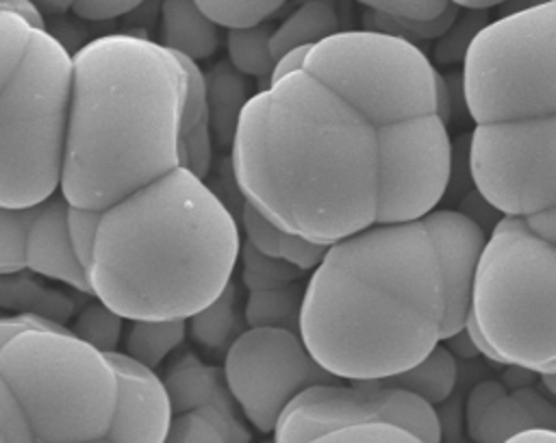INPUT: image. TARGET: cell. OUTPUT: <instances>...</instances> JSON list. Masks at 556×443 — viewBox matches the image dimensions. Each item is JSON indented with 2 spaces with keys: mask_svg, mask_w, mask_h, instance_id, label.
I'll return each instance as SVG.
<instances>
[{
  "mask_svg": "<svg viewBox=\"0 0 556 443\" xmlns=\"http://www.w3.org/2000/svg\"><path fill=\"white\" fill-rule=\"evenodd\" d=\"M452 98L410 41L337 30L245 102L235 182L261 215L330 245L437 208L450 180Z\"/></svg>",
  "mask_w": 556,
  "mask_h": 443,
  "instance_id": "cell-1",
  "label": "cell"
},
{
  "mask_svg": "<svg viewBox=\"0 0 556 443\" xmlns=\"http://www.w3.org/2000/svg\"><path fill=\"white\" fill-rule=\"evenodd\" d=\"M484 230L432 208L326 245L304 284L300 337L339 380H380L463 330Z\"/></svg>",
  "mask_w": 556,
  "mask_h": 443,
  "instance_id": "cell-2",
  "label": "cell"
},
{
  "mask_svg": "<svg viewBox=\"0 0 556 443\" xmlns=\"http://www.w3.org/2000/svg\"><path fill=\"white\" fill-rule=\"evenodd\" d=\"M239 228L185 165L93 211L89 293L122 319H187L232 278Z\"/></svg>",
  "mask_w": 556,
  "mask_h": 443,
  "instance_id": "cell-3",
  "label": "cell"
},
{
  "mask_svg": "<svg viewBox=\"0 0 556 443\" xmlns=\"http://www.w3.org/2000/svg\"><path fill=\"white\" fill-rule=\"evenodd\" d=\"M185 69L178 54L139 35H102L72 54L59 193L102 211L180 165Z\"/></svg>",
  "mask_w": 556,
  "mask_h": 443,
  "instance_id": "cell-4",
  "label": "cell"
},
{
  "mask_svg": "<svg viewBox=\"0 0 556 443\" xmlns=\"http://www.w3.org/2000/svg\"><path fill=\"white\" fill-rule=\"evenodd\" d=\"M469 172L502 215L556 206V2L476 30L463 54Z\"/></svg>",
  "mask_w": 556,
  "mask_h": 443,
  "instance_id": "cell-5",
  "label": "cell"
},
{
  "mask_svg": "<svg viewBox=\"0 0 556 443\" xmlns=\"http://www.w3.org/2000/svg\"><path fill=\"white\" fill-rule=\"evenodd\" d=\"M463 330L493 363L556 374V206L502 215L484 235Z\"/></svg>",
  "mask_w": 556,
  "mask_h": 443,
  "instance_id": "cell-6",
  "label": "cell"
},
{
  "mask_svg": "<svg viewBox=\"0 0 556 443\" xmlns=\"http://www.w3.org/2000/svg\"><path fill=\"white\" fill-rule=\"evenodd\" d=\"M0 376L43 443L109 439L115 369L70 328H30L9 339L0 350Z\"/></svg>",
  "mask_w": 556,
  "mask_h": 443,
  "instance_id": "cell-7",
  "label": "cell"
},
{
  "mask_svg": "<svg viewBox=\"0 0 556 443\" xmlns=\"http://www.w3.org/2000/svg\"><path fill=\"white\" fill-rule=\"evenodd\" d=\"M72 87V54L35 28L0 91V204L35 206L59 191Z\"/></svg>",
  "mask_w": 556,
  "mask_h": 443,
  "instance_id": "cell-8",
  "label": "cell"
},
{
  "mask_svg": "<svg viewBox=\"0 0 556 443\" xmlns=\"http://www.w3.org/2000/svg\"><path fill=\"white\" fill-rule=\"evenodd\" d=\"M224 376L243 417L271 432L285 406L306 387L334 382L306 350L300 332L245 328L224 354Z\"/></svg>",
  "mask_w": 556,
  "mask_h": 443,
  "instance_id": "cell-9",
  "label": "cell"
},
{
  "mask_svg": "<svg viewBox=\"0 0 556 443\" xmlns=\"http://www.w3.org/2000/svg\"><path fill=\"white\" fill-rule=\"evenodd\" d=\"M387 421L397 423L426 443H441V423L434 406L410 391L382 380L321 382L300 391L274 426V443H304L324 432Z\"/></svg>",
  "mask_w": 556,
  "mask_h": 443,
  "instance_id": "cell-10",
  "label": "cell"
},
{
  "mask_svg": "<svg viewBox=\"0 0 556 443\" xmlns=\"http://www.w3.org/2000/svg\"><path fill=\"white\" fill-rule=\"evenodd\" d=\"M465 423L473 443H504L526 430H554L556 406L532 387L510 389L500 380H482L469 391Z\"/></svg>",
  "mask_w": 556,
  "mask_h": 443,
  "instance_id": "cell-11",
  "label": "cell"
},
{
  "mask_svg": "<svg viewBox=\"0 0 556 443\" xmlns=\"http://www.w3.org/2000/svg\"><path fill=\"white\" fill-rule=\"evenodd\" d=\"M117 378V406L109 430L113 443H161L169 426V400L154 369L124 352H106Z\"/></svg>",
  "mask_w": 556,
  "mask_h": 443,
  "instance_id": "cell-12",
  "label": "cell"
},
{
  "mask_svg": "<svg viewBox=\"0 0 556 443\" xmlns=\"http://www.w3.org/2000/svg\"><path fill=\"white\" fill-rule=\"evenodd\" d=\"M67 208L70 204L59 191L35 206L26 235V269L89 293L85 269L70 239Z\"/></svg>",
  "mask_w": 556,
  "mask_h": 443,
  "instance_id": "cell-13",
  "label": "cell"
},
{
  "mask_svg": "<svg viewBox=\"0 0 556 443\" xmlns=\"http://www.w3.org/2000/svg\"><path fill=\"white\" fill-rule=\"evenodd\" d=\"M161 382L165 387L172 413L187 408H213L230 421H245L228 389L224 369L206 365L193 352H182L176 356L165 369Z\"/></svg>",
  "mask_w": 556,
  "mask_h": 443,
  "instance_id": "cell-14",
  "label": "cell"
},
{
  "mask_svg": "<svg viewBox=\"0 0 556 443\" xmlns=\"http://www.w3.org/2000/svg\"><path fill=\"white\" fill-rule=\"evenodd\" d=\"M178 54V52H176ZM185 69V93L178 124V154L180 165L195 176L206 178L211 169L213 143L208 130V106L204 93V72L189 56L178 54Z\"/></svg>",
  "mask_w": 556,
  "mask_h": 443,
  "instance_id": "cell-15",
  "label": "cell"
},
{
  "mask_svg": "<svg viewBox=\"0 0 556 443\" xmlns=\"http://www.w3.org/2000/svg\"><path fill=\"white\" fill-rule=\"evenodd\" d=\"M0 311L39 317L67 328L76 313V302L70 293L50 284L48 278L24 267L0 274Z\"/></svg>",
  "mask_w": 556,
  "mask_h": 443,
  "instance_id": "cell-16",
  "label": "cell"
},
{
  "mask_svg": "<svg viewBox=\"0 0 556 443\" xmlns=\"http://www.w3.org/2000/svg\"><path fill=\"white\" fill-rule=\"evenodd\" d=\"M204 93L211 143L217 148H230L239 115L254 93L252 83L228 61H219L204 74Z\"/></svg>",
  "mask_w": 556,
  "mask_h": 443,
  "instance_id": "cell-17",
  "label": "cell"
},
{
  "mask_svg": "<svg viewBox=\"0 0 556 443\" xmlns=\"http://www.w3.org/2000/svg\"><path fill=\"white\" fill-rule=\"evenodd\" d=\"M187 334L213 356L226 354L232 341L248 328L239 284L230 278L228 284L200 311L185 319Z\"/></svg>",
  "mask_w": 556,
  "mask_h": 443,
  "instance_id": "cell-18",
  "label": "cell"
},
{
  "mask_svg": "<svg viewBox=\"0 0 556 443\" xmlns=\"http://www.w3.org/2000/svg\"><path fill=\"white\" fill-rule=\"evenodd\" d=\"M217 43V26L195 7L193 0H163L161 46L198 63L213 56Z\"/></svg>",
  "mask_w": 556,
  "mask_h": 443,
  "instance_id": "cell-19",
  "label": "cell"
},
{
  "mask_svg": "<svg viewBox=\"0 0 556 443\" xmlns=\"http://www.w3.org/2000/svg\"><path fill=\"white\" fill-rule=\"evenodd\" d=\"M241 221H243V235L248 243H252L256 250H261L267 256L280 258L300 267L302 271H313L326 252V245L313 243L300 235H293L276 226L245 200L241 208Z\"/></svg>",
  "mask_w": 556,
  "mask_h": 443,
  "instance_id": "cell-20",
  "label": "cell"
},
{
  "mask_svg": "<svg viewBox=\"0 0 556 443\" xmlns=\"http://www.w3.org/2000/svg\"><path fill=\"white\" fill-rule=\"evenodd\" d=\"M458 369L454 354L445 345H434L421 360L413 367L393 374L389 378H380L384 384L404 389L428 402L430 406L445 402L456 387Z\"/></svg>",
  "mask_w": 556,
  "mask_h": 443,
  "instance_id": "cell-21",
  "label": "cell"
},
{
  "mask_svg": "<svg viewBox=\"0 0 556 443\" xmlns=\"http://www.w3.org/2000/svg\"><path fill=\"white\" fill-rule=\"evenodd\" d=\"M339 30L337 11L324 0H308L285 17L269 37L271 56L278 59L291 48L311 46Z\"/></svg>",
  "mask_w": 556,
  "mask_h": 443,
  "instance_id": "cell-22",
  "label": "cell"
},
{
  "mask_svg": "<svg viewBox=\"0 0 556 443\" xmlns=\"http://www.w3.org/2000/svg\"><path fill=\"white\" fill-rule=\"evenodd\" d=\"M245 421L226 419L213 408H187L172 413L161 443H250Z\"/></svg>",
  "mask_w": 556,
  "mask_h": 443,
  "instance_id": "cell-23",
  "label": "cell"
},
{
  "mask_svg": "<svg viewBox=\"0 0 556 443\" xmlns=\"http://www.w3.org/2000/svg\"><path fill=\"white\" fill-rule=\"evenodd\" d=\"M187 337L185 319H135L130 321L124 354L156 369Z\"/></svg>",
  "mask_w": 556,
  "mask_h": 443,
  "instance_id": "cell-24",
  "label": "cell"
},
{
  "mask_svg": "<svg viewBox=\"0 0 556 443\" xmlns=\"http://www.w3.org/2000/svg\"><path fill=\"white\" fill-rule=\"evenodd\" d=\"M302 293L304 287L300 282L248 291L243 302V317L248 328H287L300 332Z\"/></svg>",
  "mask_w": 556,
  "mask_h": 443,
  "instance_id": "cell-25",
  "label": "cell"
},
{
  "mask_svg": "<svg viewBox=\"0 0 556 443\" xmlns=\"http://www.w3.org/2000/svg\"><path fill=\"white\" fill-rule=\"evenodd\" d=\"M274 26L267 22H261L256 26L248 28H230L226 35V48H228V63L250 78L269 83L271 69L276 59L269 50V37Z\"/></svg>",
  "mask_w": 556,
  "mask_h": 443,
  "instance_id": "cell-26",
  "label": "cell"
},
{
  "mask_svg": "<svg viewBox=\"0 0 556 443\" xmlns=\"http://www.w3.org/2000/svg\"><path fill=\"white\" fill-rule=\"evenodd\" d=\"M237 263H241V282L248 291H261V289H274L291 282H300L304 274L300 267L287 261L263 254L245 239L239 243Z\"/></svg>",
  "mask_w": 556,
  "mask_h": 443,
  "instance_id": "cell-27",
  "label": "cell"
},
{
  "mask_svg": "<svg viewBox=\"0 0 556 443\" xmlns=\"http://www.w3.org/2000/svg\"><path fill=\"white\" fill-rule=\"evenodd\" d=\"M74 324L70 328L72 334L89 343L91 347L100 352H117V345L122 341V326L124 319L104 306L100 300L87 302L78 313H74Z\"/></svg>",
  "mask_w": 556,
  "mask_h": 443,
  "instance_id": "cell-28",
  "label": "cell"
},
{
  "mask_svg": "<svg viewBox=\"0 0 556 443\" xmlns=\"http://www.w3.org/2000/svg\"><path fill=\"white\" fill-rule=\"evenodd\" d=\"M195 7L224 28H248L267 22L287 0H193Z\"/></svg>",
  "mask_w": 556,
  "mask_h": 443,
  "instance_id": "cell-29",
  "label": "cell"
},
{
  "mask_svg": "<svg viewBox=\"0 0 556 443\" xmlns=\"http://www.w3.org/2000/svg\"><path fill=\"white\" fill-rule=\"evenodd\" d=\"M35 206L17 208L0 204V274L26 267V235Z\"/></svg>",
  "mask_w": 556,
  "mask_h": 443,
  "instance_id": "cell-30",
  "label": "cell"
},
{
  "mask_svg": "<svg viewBox=\"0 0 556 443\" xmlns=\"http://www.w3.org/2000/svg\"><path fill=\"white\" fill-rule=\"evenodd\" d=\"M458 17V7L450 4L443 13H439L432 20H404V17H387L376 11L367 13V30L389 33L395 37H402L413 43V39H437L441 37Z\"/></svg>",
  "mask_w": 556,
  "mask_h": 443,
  "instance_id": "cell-31",
  "label": "cell"
},
{
  "mask_svg": "<svg viewBox=\"0 0 556 443\" xmlns=\"http://www.w3.org/2000/svg\"><path fill=\"white\" fill-rule=\"evenodd\" d=\"M35 26L13 11H0V91L24 59Z\"/></svg>",
  "mask_w": 556,
  "mask_h": 443,
  "instance_id": "cell-32",
  "label": "cell"
},
{
  "mask_svg": "<svg viewBox=\"0 0 556 443\" xmlns=\"http://www.w3.org/2000/svg\"><path fill=\"white\" fill-rule=\"evenodd\" d=\"M304 443H426V441L397 423L374 421V423L337 428L319 436H313Z\"/></svg>",
  "mask_w": 556,
  "mask_h": 443,
  "instance_id": "cell-33",
  "label": "cell"
},
{
  "mask_svg": "<svg viewBox=\"0 0 556 443\" xmlns=\"http://www.w3.org/2000/svg\"><path fill=\"white\" fill-rule=\"evenodd\" d=\"M0 443H43L24 406L0 376Z\"/></svg>",
  "mask_w": 556,
  "mask_h": 443,
  "instance_id": "cell-34",
  "label": "cell"
},
{
  "mask_svg": "<svg viewBox=\"0 0 556 443\" xmlns=\"http://www.w3.org/2000/svg\"><path fill=\"white\" fill-rule=\"evenodd\" d=\"M367 9L387 15V17H404V20H432L443 13L452 2L447 0H356Z\"/></svg>",
  "mask_w": 556,
  "mask_h": 443,
  "instance_id": "cell-35",
  "label": "cell"
},
{
  "mask_svg": "<svg viewBox=\"0 0 556 443\" xmlns=\"http://www.w3.org/2000/svg\"><path fill=\"white\" fill-rule=\"evenodd\" d=\"M143 0H74L72 9L74 15L89 22H102V20H115L132 9H137Z\"/></svg>",
  "mask_w": 556,
  "mask_h": 443,
  "instance_id": "cell-36",
  "label": "cell"
},
{
  "mask_svg": "<svg viewBox=\"0 0 556 443\" xmlns=\"http://www.w3.org/2000/svg\"><path fill=\"white\" fill-rule=\"evenodd\" d=\"M30 328H65V326H56L52 321H46V319H39V317H30V315L0 313V350H2V345L9 339H13L22 330H30Z\"/></svg>",
  "mask_w": 556,
  "mask_h": 443,
  "instance_id": "cell-37",
  "label": "cell"
},
{
  "mask_svg": "<svg viewBox=\"0 0 556 443\" xmlns=\"http://www.w3.org/2000/svg\"><path fill=\"white\" fill-rule=\"evenodd\" d=\"M0 11H13L26 17L35 28H46L43 26V15L37 11V7L30 0H0Z\"/></svg>",
  "mask_w": 556,
  "mask_h": 443,
  "instance_id": "cell-38",
  "label": "cell"
},
{
  "mask_svg": "<svg viewBox=\"0 0 556 443\" xmlns=\"http://www.w3.org/2000/svg\"><path fill=\"white\" fill-rule=\"evenodd\" d=\"M504 443H556V430L534 428V430L519 432V434L506 439Z\"/></svg>",
  "mask_w": 556,
  "mask_h": 443,
  "instance_id": "cell-39",
  "label": "cell"
},
{
  "mask_svg": "<svg viewBox=\"0 0 556 443\" xmlns=\"http://www.w3.org/2000/svg\"><path fill=\"white\" fill-rule=\"evenodd\" d=\"M35 7H37V11L43 15H61V13H65V11H70L72 9V2L74 0H30Z\"/></svg>",
  "mask_w": 556,
  "mask_h": 443,
  "instance_id": "cell-40",
  "label": "cell"
},
{
  "mask_svg": "<svg viewBox=\"0 0 556 443\" xmlns=\"http://www.w3.org/2000/svg\"><path fill=\"white\" fill-rule=\"evenodd\" d=\"M452 4H456L458 9H469V11H482V9H489V7H495L504 0H447Z\"/></svg>",
  "mask_w": 556,
  "mask_h": 443,
  "instance_id": "cell-41",
  "label": "cell"
},
{
  "mask_svg": "<svg viewBox=\"0 0 556 443\" xmlns=\"http://www.w3.org/2000/svg\"><path fill=\"white\" fill-rule=\"evenodd\" d=\"M80 443H113L109 439H93V441H80Z\"/></svg>",
  "mask_w": 556,
  "mask_h": 443,
  "instance_id": "cell-42",
  "label": "cell"
},
{
  "mask_svg": "<svg viewBox=\"0 0 556 443\" xmlns=\"http://www.w3.org/2000/svg\"><path fill=\"white\" fill-rule=\"evenodd\" d=\"M269 443H274V441H269Z\"/></svg>",
  "mask_w": 556,
  "mask_h": 443,
  "instance_id": "cell-43",
  "label": "cell"
}]
</instances>
